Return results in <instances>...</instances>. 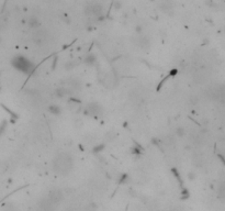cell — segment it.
I'll return each instance as SVG.
<instances>
[{"instance_id":"obj_3","label":"cell","mask_w":225,"mask_h":211,"mask_svg":"<svg viewBox=\"0 0 225 211\" xmlns=\"http://www.w3.org/2000/svg\"><path fill=\"white\" fill-rule=\"evenodd\" d=\"M101 84L105 87L107 89H112L114 87H117V78L115 76V74L112 72H108L103 74V76L101 78Z\"/></svg>"},{"instance_id":"obj_17","label":"cell","mask_w":225,"mask_h":211,"mask_svg":"<svg viewBox=\"0 0 225 211\" xmlns=\"http://www.w3.org/2000/svg\"><path fill=\"white\" fill-rule=\"evenodd\" d=\"M103 148H104L103 144H99V145H97V146H95V147L92 148V153H99L101 152Z\"/></svg>"},{"instance_id":"obj_20","label":"cell","mask_w":225,"mask_h":211,"mask_svg":"<svg viewBox=\"0 0 225 211\" xmlns=\"http://www.w3.org/2000/svg\"><path fill=\"white\" fill-rule=\"evenodd\" d=\"M126 180H129V176H127V175H123L121 177V179H120V184H123V183H125Z\"/></svg>"},{"instance_id":"obj_13","label":"cell","mask_w":225,"mask_h":211,"mask_svg":"<svg viewBox=\"0 0 225 211\" xmlns=\"http://www.w3.org/2000/svg\"><path fill=\"white\" fill-rule=\"evenodd\" d=\"M49 111L52 114H59L60 113V108H59L58 106H56V104H52V106L49 107Z\"/></svg>"},{"instance_id":"obj_15","label":"cell","mask_w":225,"mask_h":211,"mask_svg":"<svg viewBox=\"0 0 225 211\" xmlns=\"http://www.w3.org/2000/svg\"><path fill=\"white\" fill-rule=\"evenodd\" d=\"M76 61H70V62H67V63L65 64V68L67 69V71H70L72 68H75L78 65V63H75Z\"/></svg>"},{"instance_id":"obj_22","label":"cell","mask_w":225,"mask_h":211,"mask_svg":"<svg viewBox=\"0 0 225 211\" xmlns=\"http://www.w3.org/2000/svg\"><path fill=\"white\" fill-rule=\"evenodd\" d=\"M120 8H121V4H120V2H115V4H114V9H120Z\"/></svg>"},{"instance_id":"obj_4","label":"cell","mask_w":225,"mask_h":211,"mask_svg":"<svg viewBox=\"0 0 225 211\" xmlns=\"http://www.w3.org/2000/svg\"><path fill=\"white\" fill-rule=\"evenodd\" d=\"M103 6L100 4H90L85 8V12L88 16H94V17H100L103 13Z\"/></svg>"},{"instance_id":"obj_6","label":"cell","mask_w":225,"mask_h":211,"mask_svg":"<svg viewBox=\"0 0 225 211\" xmlns=\"http://www.w3.org/2000/svg\"><path fill=\"white\" fill-rule=\"evenodd\" d=\"M103 112V109L100 106L99 103L97 102H90L88 103L87 106V110H86V113L88 114H92V116H101Z\"/></svg>"},{"instance_id":"obj_12","label":"cell","mask_w":225,"mask_h":211,"mask_svg":"<svg viewBox=\"0 0 225 211\" xmlns=\"http://www.w3.org/2000/svg\"><path fill=\"white\" fill-rule=\"evenodd\" d=\"M85 63L88 65H94L96 63V57L92 54H88L85 57Z\"/></svg>"},{"instance_id":"obj_9","label":"cell","mask_w":225,"mask_h":211,"mask_svg":"<svg viewBox=\"0 0 225 211\" xmlns=\"http://www.w3.org/2000/svg\"><path fill=\"white\" fill-rule=\"evenodd\" d=\"M136 44L142 49H146V47L149 46V40L146 36H139L137 40H136Z\"/></svg>"},{"instance_id":"obj_7","label":"cell","mask_w":225,"mask_h":211,"mask_svg":"<svg viewBox=\"0 0 225 211\" xmlns=\"http://www.w3.org/2000/svg\"><path fill=\"white\" fill-rule=\"evenodd\" d=\"M47 34H46V32L44 30H39V31H36L34 33V36H33V41L35 42L37 45H41L43 44V42L46 40V37H47Z\"/></svg>"},{"instance_id":"obj_19","label":"cell","mask_w":225,"mask_h":211,"mask_svg":"<svg viewBox=\"0 0 225 211\" xmlns=\"http://www.w3.org/2000/svg\"><path fill=\"white\" fill-rule=\"evenodd\" d=\"M177 135H179V136H184L185 135V129L184 128H177Z\"/></svg>"},{"instance_id":"obj_1","label":"cell","mask_w":225,"mask_h":211,"mask_svg":"<svg viewBox=\"0 0 225 211\" xmlns=\"http://www.w3.org/2000/svg\"><path fill=\"white\" fill-rule=\"evenodd\" d=\"M54 171L59 175H67L72 168V158L67 153H59L53 162Z\"/></svg>"},{"instance_id":"obj_5","label":"cell","mask_w":225,"mask_h":211,"mask_svg":"<svg viewBox=\"0 0 225 211\" xmlns=\"http://www.w3.org/2000/svg\"><path fill=\"white\" fill-rule=\"evenodd\" d=\"M47 199H49L54 206H57V205H59L60 202L63 201L64 195H63V193H62V190H59V189H54V190H51L50 191Z\"/></svg>"},{"instance_id":"obj_10","label":"cell","mask_w":225,"mask_h":211,"mask_svg":"<svg viewBox=\"0 0 225 211\" xmlns=\"http://www.w3.org/2000/svg\"><path fill=\"white\" fill-rule=\"evenodd\" d=\"M27 25L30 28H33V29H35L40 25V21L37 20L36 17H31V18H29L27 20Z\"/></svg>"},{"instance_id":"obj_14","label":"cell","mask_w":225,"mask_h":211,"mask_svg":"<svg viewBox=\"0 0 225 211\" xmlns=\"http://www.w3.org/2000/svg\"><path fill=\"white\" fill-rule=\"evenodd\" d=\"M84 210L85 211H96L97 210V205H96L95 202H89V203H87L84 208Z\"/></svg>"},{"instance_id":"obj_18","label":"cell","mask_w":225,"mask_h":211,"mask_svg":"<svg viewBox=\"0 0 225 211\" xmlns=\"http://www.w3.org/2000/svg\"><path fill=\"white\" fill-rule=\"evenodd\" d=\"M107 138H108L109 140H114L115 138H117V133H114L113 131H112V132L110 131L108 134H107Z\"/></svg>"},{"instance_id":"obj_21","label":"cell","mask_w":225,"mask_h":211,"mask_svg":"<svg viewBox=\"0 0 225 211\" xmlns=\"http://www.w3.org/2000/svg\"><path fill=\"white\" fill-rule=\"evenodd\" d=\"M188 178L192 180V179H194V178H195V176H194L193 173H189V174H188Z\"/></svg>"},{"instance_id":"obj_8","label":"cell","mask_w":225,"mask_h":211,"mask_svg":"<svg viewBox=\"0 0 225 211\" xmlns=\"http://www.w3.org/2000/svg\"><path fill=\"white\" fill-rule=\"evenodd\" d=\"M68 107L69 109L74 111V112H79V110L81 109V106H80V101L78 100V99H75V98H70L68 100Z\"/></svg>"},{"instance_id":"obj_16","label":"cell","mask_w":225,"mask_h":211,"mask_svg":"<svg viewBox=\"0 0 225 211\" xmlns=\"http://www.w3.org/2000/svg\"><path fill=\"white\" fill-rule=\"evenodd\" d=\"M160 7H162V11H168V10L172 9V6H171L170 2H164V4H162Z\"/></svg>"},{"instance_id":"obj_11","label":"cell","mask_w":225,"mask_h":211,"mask_svg":"<svg viewBox=\"0 0 225 211\" xmlns=\"http://www.w3.org/2000/svg\"><path fill=\"white\" fill-rule=\"evenodd\" d=\"M175 142H176L175 138H174L172 135H167V136H165L164 140H162V143L165 144V145H167V146H171V145H174Z\"/></svg>"},{"instance_id":"obj_2","label":"cell","mask_w":225,"mask_h":211,"mask_svg":"<svg viewBox=\"0 0 225 211\" xmlns=\"http://www.w3.org/2000/svg\"><path fill=\"white\" fill-rule=\"evenodd\" d=\"M12 66L17 68L18 71L23 73H30L33 68V64L31 61L23 57V56H17L12 59Z\"/></svg>"}]
</instances>
